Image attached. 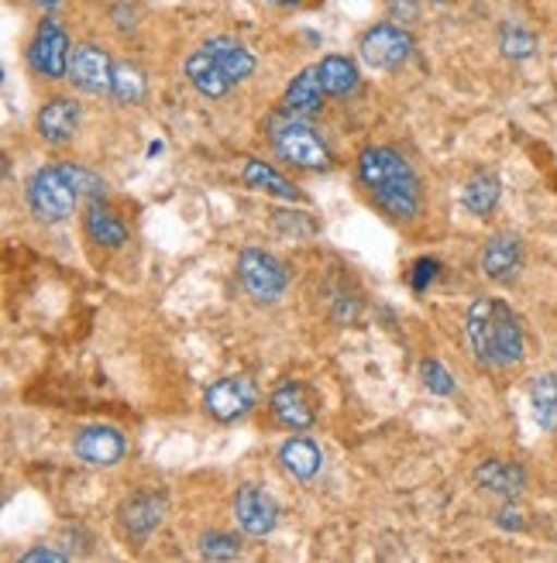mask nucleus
I'll use <instances>...</instances> for the list:
<instances>
[{"label":"nucleus","instance_id":"nucleus-1","mask_svg":"<svg viewBox=\"0 0 557 563\" xmlns=\"http://www.w3.org/2000/svg\"><path fill=\"white\" fill-rule=\"evenodd\" d=\"M359 179L368 196L396 220H413L420 213V179L413 166L396 148L372 145L359 155Z\"/></svg>","mask_w":557,"mask_h":563},{"label":"nucleus","instance_id":"nucleus-2","mask_svg":"<svg viewBox=\"0 0 557 563\" xmlns=\"http://www.w3.org/2000/svg\"><path fill=\"white\" fill-rule=\"evenodd\" d=\"M468 341L482 365L509 368L523 362V327L520 317L499 299H475L468 309Z\"/></svg>","mask_w":557,"mask_h":563},{"label":"nucleus","instance_id":"nucleus-3","mask_svg":"<svg viewBox=\"0 0 557 563\" xmlns=\"http://www.w3.org/2000/svg\"><path fill=\"white\" fill-rule=\"evenodd\" d=\"M269 138L279 151V159H286L289 166H300L310 172H320L330 166V151L320 142V134L310 127L303 118L293 114H276L269 121Z\"/></svg>","mask_w":557,"mask_h":563},{"label":"nucleus","instance_id":"nucleus-4","mask_svg":"<svg viewBox=\"0 0 557 563\" xmlns=\"http://www.w3.org/2000/svg\"><path fill=\"white\" fill-rule=\"evenodd\" d=\"M76 189L70 186L62 166H46L32 175L28 183V207L41 223H62L76 210Z\"/></svg>","mask_w":557,"mask_h":563},{"label":"nucleus","instance_id":"nucleus-5","mask_svg":"<svg viewBox=\"0 0 557 563\" xmlns=\"http://www.w3.org/2000/svg\"><path fill=\"white\" fill-rule=\"evenodd\" d=\"M359 56L372 70H403L413 56V35L403 25H392V21H378L362 38H359Z\"/></svg>","mask_w":557,"mask_h":563},{"label":"nucleus","instance_id":"nucleus-6","mask_svg":"<svg viewBox=\"0 0 557 563\" xmlns=\"http://www.w3.org/2000/svg\"><path fill=\"white\" fill-rule=\"evenodd\" d=\"M70 35L56 17L38 21V28L28 41V65L46 79H65L70 76Z\"/></svg>","mask_w":557,"mask_h":563},{"label":"nucleus","instance_id":"nucleus-7","mask_svg":"<svg viewBox=\"0 0 557 563\" xmlns=\"http://www.w3.org/2000/svg\"><path fill=\"white\" fill-rule=\"evenodd\" d=\"M238 276H241V285L249 289V296L258 303H276L289 285V272L282 268V261L265 252H255V247L241 252Z\"/></svg>","mask_w":557,"mask_h":563},{"label":"nucleus","instance_id":"nucleus-8","mask_svg":"<svg viewBox=\"0 0 557 563\" xmlns=\"http://www.w3.org/2000/svg\"><path fill=\"white\" fill-rule=\"evenodd\" d=\"M70 79L76 89L90 97H104L110 94V86H114V62H110L107 49L94 41H83L73 49V59H70Z\"/></svg>","mask_w":557,"mask_h":563},{"label":"nucleus","instance_id":"nucleus-9","mask_svg":"<svg viewBox=\"0 0 557 563\" xmlns=\"http://www.w3.org/2000/svg\"><path fill=\"white\" fill-rule=\"evenodd\" d=\"M255 399H258V392H255V381L249 375H228L207 389L204 405L217 423H234V419L252 413Z\"/></svg>","mask_w":557,"mask_h":563},{"label":"nucleus","instance_id":"nucleus-10","mask_svg":"<svg viewBox=\"0 0 557 563\" xmlns=\"http://www.w3.org/2000/svg\"><path fill=\"white\" fill-rule=\"evenodd\" d=\"M234 519L249 536H269L279 523V505L273 494L255 485H241L234 499Z\"/></svg>","mask_w":557,"mask_h":563},{"label":"nucleus","instance_id":"nucleus-11","mask_svg":"<svg viewBox=\"0 0 557 563\" xmlns=\"http://www.w3.org/2000/svg\"><path fill=\"white\" fill-rule=\"evenodd\" d=\"M76 457L90 467H114L128 454V440L118 426H86L73 443Z\"/></svg>","mask_w":557,"mask_h":563},{"label":"nucleus","instance_id":"nucleus-12","mask_svg":"<svg viewBox=\"0 0 557 563\" xmlns=\"http://www.w3.org/2000/svg\"><path fill=\"white\" fill-rule=\"evenodd\" d=\"M38 138L46 145H65L80 127V103L73 97H52L35 118Z\"/></svg>","mask_w":557,"mask_h":563},{"label":"nucleus","instance_id":"nucleus-13","mask_svg":"<svg viewBox=\"0 0 557 563\" xmlns=\"http://www.w3.org/2000/svg\"><path fill=\"white\" fill-rule=\"evenodd\" d=\"M162 515H166V499H162V494L142 491V494H135V499H128L121 505V529L131 539H138V543H142V539H148L155 529H159Z\"/></svg>","mask_w":557,"mask_h":563},{"label":"nucleus","instance_id":"nucleus-14","mask_svg":"<svg viewBox=\"0 0 557 563\" xmlns=\"http://www.w3.org/2000/svg\"><path fill=\"white\" fill-rule=\"evenodd\" d=\"M273 413L282 426H289V430H310L317 419L314 399L306 395L300 381H286V385H279L273 392Z\"/></svg>","mask_w":557,"mask_h":563},{"label":"nucleus","instance_id":"nucleus-15","mask_svg":"<svg viewBox=\"0 0 557 563\" xmlns=\"http://www.w3.org/2000/svg\"><path fill=\"white\" fill-rule=\"evenodd\" d=\"M523 268V241L517 234H496L482 252V272L493 282H509Z\"/></svg>","mask_w":557,"mask_h":563},{"label":"nucleus","instance_id":"nucleus-16","mask_svg":"<svg viewBox=\"0 0 557 563\" xmlns=\"http://www.w3.org/2000/svg\"><path fill=\"white\" fill-rule=\"evenodd\" d=\"M324 83H320V70L317 65H310L300 76H293V83L286 86V97H282V110L293 118H314L320 114L324 107Z\"/></svg>","mask_w":557,"mask_h":563},{"label":"nucleus","instance_id":"nucleus-17","mask_svg":"<svg viewBox=\"0 0 557 563\" xmlns=\"http://www.w3.org/2000/svg\"><path fill=\"white\" fill-rule=\"evenodd\" d=\"M204 49L217 59V65L228 73L231 83H244V79L255 73V65H258L255 56L249 52V45L231 38V35H214V38H207Z\"/></svg>","mask_w":557,"mask_h":563},{"label":"nucleus","instance_id":"nucleus-18","mask_svg":"<svg viewBox=\"0 0 557 563\" xmlns=\"http://www.w3.org/2000/svg\"><path fill=\"white\" fill-rule=\"evenodd\" d=\"M475 485L493 491V494H506V499H517V494L526 488V470L517 461H482L475 467Z\"/></svg>","mask_w":557,"mask_h":563},{"label":"nucleus","instance_id":"nucleus-19","mask_svg":"<svg viewBox=\"0 0 557 563\" xmlns=\"http://www.w3.org/2000/svg\"><path fill=\"white\" fill-rule=\"evenodd\" d=\"M186 79L193 83L196 94H199V97H207V100H220V97H228V89H231L228 73L220 70L217 59H214L207 49H196V52L186 59Z\"/></svg>","mask_w":557,"mask_h":563},{"label":"nucleus","instance_id":"nucleus-20","mask_svg":"<svg viewBox=\"0 0 557 563\" xmlns=\"http://www.w3.org/2000/svg\"><path fill=\"white\" fill-rule=\"evenodd\" d=\"M279 464L286 475H293L296 481H310L320 470L324 457H320V446L306 437H293L279 446Z\"/></svg>","mask_w":557,"mask_h":563},{"label":"nucleus","instance_id":"nucleus-21","mask_svg":"<svg viewBox=\"0 0 557 563\" xmlns=\"http://www.w3.org/2000/svg\"><path fill=\"white\" fill-rule=\"evenodd\" d=\"M530 405H533V419L544 433L557 430V375H537L530 381Z\"/></svg>","mask_w":557,"mask_h":563},{"label":"nucleus","instance_id":"nucleus-22","mask_svg":"<svg viewBox=\"0 0 557 563\" xmlns=\"http://www.w3.org/2000/svg\"><path fill=\"white\" fill-rule=\"evenodd\" d=\"M241 179H244V186L262 189V193H273L279 199H300V189L289 183L282 172H276L273 166H265L262 159H249V162H244Z\"/></svg>","mask_w":557,"mask_h":563},{"label":"nucleus","instance_id":"nucleus-23","mask_svg":"<svg viewBox=\"0 0 557 563\" xmlns=\"http://www.w3.org/2000/svg\"><path fill=\"white\" fill-rule=\"evenodd\" d=\"M83 228H86V237L97 241L100 247H121L128 241V223L118 213H110L107 207H97V203L86 210Z\"/></svg>","mask_w":557,"mask_h":563},{"label":"nucleus","instance_id":"nucleus-24","mask_svg":"<svg viewBox=\"0 0 557 563\" xmlns=\"http://www.w3.org/2000/svg\"><path fill=\"white\" fill-rule=\"evenodd\" d=\"M317 70H320V83L327 89V97H348L359 89V65L348 56H327Z\"/></svg>","mask_w":557,"mask_h":563},{"label":"nucleus","instance_id":"nucleus-25","mask_svg":"<svg viewBox=\"0 0 557 563\" xmlns=\"http://www.w3.org/2000/svg\"><path fill=\"white\" fill-rule=\"evenodd\" d=\"M110 97L124 107H135L148 97V76L142 65L135 62H118L114 65V86H110Z\"/></svg>","mask_w":557,"mask_h":563},{"label":"nucleus","instance_id":"nucleus-26","mask_svg":"<svg viewBox=\"0 0 557 563\" xmlns=\"http://www.w3.org/2000/svg\"><path fill=\"white\" fill-rule=\"evenodd\" d=\"M499 179L493 172H475L472 179H468V186H464V207L468 213H475V217H488L496 210V203H499Z\"/></svg>","mask_w":557,"mask_h":563},{"label":"nucleus","instance_id":"nucleus-27","mask_svg":"<svg viewBox=\"0 0 557 563\" xmlns=\"http://www.w3.org/2000/svg\"><path fill=\"white\" fill-rule=\"evenodd\" d=\"M499 49L506 59H530L533 52H537V38H533L523 25H502Z\"/></svg>","mask_w":557,"mask_h":563},{"label":"nucleus","instance_id":"nucleus-28","mask_svg":"<svg viewBox=\"0 0 557 563\" xmlns=\"http://www.w3.org/2000/svg\"><path fill=\"white\" fill-rule=\"evenodd\" d=\"M199 556L207 560H234L241 556V543L231 533H204L199 536Z\"/></svg>","mask_w":557,"mask_h":563},{"label":"nucleus","instance_id":"nucleus-29","mask_svg":"<svg viewBox=\"0 0 557 563\" xmlns=\"http://www.w3.org/2000/svg\"><path fill=\"white\" fill-rule=\"evenodd\" d=\"M62 172H65V179H70V186L76 189V196H83V199H94V203H97V199L107 193L104 179L94 175V172H86V169H80V166H62Z\"/></svg>","mask_w":557,"mask_h":563},{"label":"nucleus","instance_id":"nucleus-30","mask_svg":"<svg viewBox=\"0 0 557 563\" xmlns=\"http://www.w3.org/2000/svg\"><path fill=\"white\" fill-rule=\"evenodd\" d=\"M420 378H423V385H427L434 395H451L455 392V378L440 362H423L420 365Z\"/></svg>","mask_w":557,"mask_h":563},{"label":"nucleus","instance_id":"nucleus-31","mask_svg":"<svg viewBox=\"0 0 557 563\" xmlns=\"http://www.w3.org/2000/svg\"><path fill=\"white\" fill-rule=\"evenodd\" d=\"M437 261L434 258H420L416 265H413V276H410V285L416 289V292H423V289H427L434 279H437Z\"/></svg>","mask_w":557,"mask_h":563},{"label":"nucleus","instance_id":"nucleus-32","mask_svg":"<svg viewBox=\"0 0 557 563\" xmlns=\"http://www.w3.org/2000/svg\"><path fill=\"white\" fill-rule=\"evenodd\" d=\"M496 523H499L502 529H523V512H520L517 505H502V509L496 512Z\"/></svg>","mask_w":557,"mask_h":563},{"label":"nucleus","instance_id":"nucleus-33","mask_svg":"<svg viewBox=\"0 0 557 563\" xmlns=\"http://www.w3.org/2000/svg\"><path fill=\"white\" fill-rule=\"evenodd\" d=\"M389 11L396 21H413L416 17V0H389Z\"/></svg>","mask_w":557,"mask_h":563},{"label":"nucleus","instance_id":"nucleus-34","mask_svg":"<svg viewBox=\"0 0 557 563\" xmlns=\"http://www.w3.org/2000/svg\"><path fill=\"white\" fill-rule=\"evenodd\" d=\"M25 563H35V560H65V553L59 550H49V547H38V550H28L25 556H21Z\"/></svg>","mask_w":557,"mask_h":563},{"label":"nucleus","instance_id":"nucleus-35","mask_svg":"<svg viewBox=\"0 0 557 563\" xmlns=\"http://www.w3.org/2000/svg\"><path fill=\"white\" fill-rule=\"evenodd\" d=\"M35 8H41V11H52L56 4H62V0H32Z\"/></svg>","mask_w":557,"mask_h":563},{"label":"nucleus","instance_id":"nucleus-36","mask_svg":"<svg viewBox=\"0 0 557 563\" xmlns=\"http://www.w3.org/2000/svg\"><path fill=\"white\" fill-rule=\"evenodd\" d=\"M269 4H276V8H296L300 0H269Z\"/></svg>","mask_w":557,"mask_h":563},{"label":"nucleus","instance_id":"nucleus-37","mask_svg":"<svg viewBox=\"0 0 557 563\" xmlns=\"http://www.w3.org/2000/svg\"><path fill=\"white\" fill-rule=\"evenodd\" d=\"M431 4H444V0H431Z\"/></svg>","mask_w":557,"mask_h":563}]
</instances>
